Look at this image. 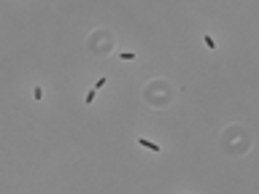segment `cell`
<instances>
[{"label": "cell", "instance_id": "obj_2", "mask_svg": "<svg viewBox=\"0 0 259 194\" xmlns=\"http://www.w3.org/2000/svg\"><path fill=\"white\" fill-rule=\"evenodd\" d=\"M205 46H208V49H216V40L211 38V35H205Z\"/></svg>", "mask_w": 259, "mask_h": 194}, {"label": "cell", "instance_id": "obj_4", "mask_svg": "<svg viewBox=\"0 0 259 194\" xmlns=\"http://www.w3.org/2000/svg\"><path fill=\"white\" fill-rule=\"evenodd\" d=\"M33 97H35V100H43V89H40V86H35V92H33Z\"/></svg>", "mask_w": 259, "mask_h": 194}, {"label": "cell", "instance_id": "obj_3", "mask_svg": "<svg viewBox=\"0 0 259 194\" xmlns=\"http://www.w3.org/2000/svg\"><path fill=\"white\" fill-rule=\"evenodd\" d=\"M95 97H97V89H92V92H86V102H95Z\"/></svg>", "mask_w": 259, "mask_h": 194}, {"label": "cell", "instance_id": "obj_5", "mask_svg": "<svg viewBox=\"0 0 259 194\" xmlns=\"http://www.w3.org/2000/svg\"><path fill=\"white\" fill-rule=\"evenodd\" d=\"M105 84H108V78L103 76V78H100V81H97V84H95V89H103V86H105Z\"/></svg>", "mask_w": 259, "mask_h": 194}, {"label": "cell", "instance_id": "obj_1", "mask_svg": "<svg viewBox=\"0 0 259 194\" xmlns=\"http://www.w3.org/2000/svg\"><path fill=\"white\" fill-rule=\"evenodd\" d=\"M138 143H140V146H143V148H151L154 154L159 151V146H157V143H151V140H146V137H138Z\"/></svg>", "mask_w": 259, "mask_h": 194}]
</instances>
